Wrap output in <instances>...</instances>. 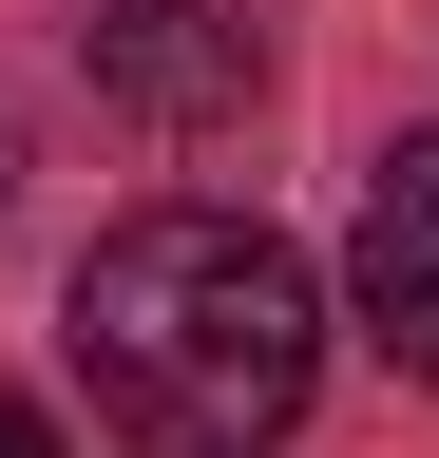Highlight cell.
Returning <instances> with one entry per match:
<instances>
[{"instance_id":"obj_4","label":"cell","mask_w":439,"mask_h":458,"mask_svg":"<svg viewBox=\"0 0 439 458\" xmlns=\"http://www.w3.org/2000/svg\"><path fill=\"white\" fill-rule=\"evenodd\" d=\"M0 458H58V420H38V401H0Z\"/></svg>"},{"instance_id":"obj_5","label":"cell","mask_w":439,"mask_h":458,"mask_svg":"<svg viewBox=\"0 0 439 458\" xmlns=\"http://www.w3.org/2000/svg\"><path fill=\"white\" fill-rule=\"evenodd\" d=\"M0 191H20V134H0Z\"/></svg>"},{"instance_id":"obj_3","label":"cell","mask_w":439,"mask_h":458,"mask_svg":"<svg viewBox=\"0 0 439 458\" xmlns=\"http://www.w3.org/2000/svg\"><path fill=\"white\" fill-rule=\"evenodd\" d=\"M363 325L439 382V134H401L363 172Z\"/></svg>"},{"instance_id":"obj_1","label":"cell","mask_w":439,"mask_h":458,"mask_svg":"<svg viewBox=\"0 0 439 458\" xmlns=\"http://www.w3.org/2000/svg\"><path fill=\"white\" fill-rule=\"evenodd\" d=\"M58 344L134 458H267L325 382V286L249 210H134V229H96Z\"/></svg>"},{"instance_id":"obj_2","label":"cell","mask_w":439,"mask_h":458,"mask_svg":"<svg viewBox=\"0 0 439 458\" xmlns=\"http://www.w3.org/2000/svg\"><path fill=\"white\" fill-rule=\"evenodd\" d=\"M77 57H96V96L173 114V134H210V114H249V96H267V38L230 20V0H96Z\"/></svg>"}]
</instances>
